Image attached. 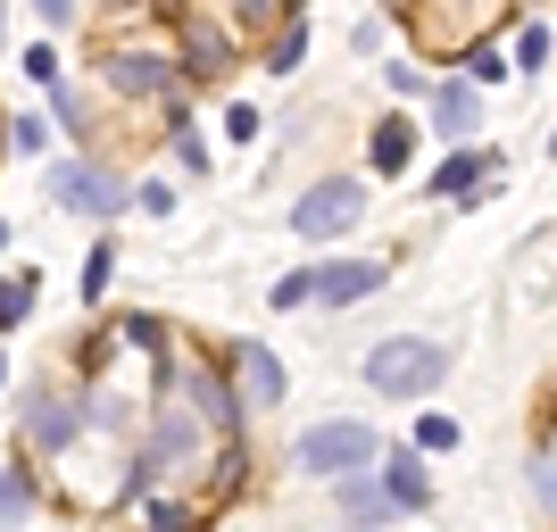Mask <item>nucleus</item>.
Returning a JSON list of instances; mask_svg holds the SVG:
<instances>
[{
  "label": "nucleus",
  "instance_id": "f257e3e1",
  "mask_svg": "<svg viewBox=\"0 0 557 532\" xmlns=\"http://www.w3.org/2000/svg\"><path fill=\"white\" fill-rule=\"evenodd\" d=\"M442 374H449V349L417 342V333H392V342L367 349V383H374V392H392V399H424Z\"/></svg>",
  "mask_w": 557,
  "mask_h": 532
},
{
  "label": "nucleus",
  "instance_id": "f03ea898",
  "mask_svg": "<svg viewBox=\"0 0 557 532\" xmlns=\"http://www.w3.org/2000/svg\"><path fill=\"white\" fill-rule=\"evenodd\" d=\"M50 200L75 209V216H116L125 209V184H116L109 166H92V159H59L50 166Z\"/></svg>",
  "mask_w": 557,
  "mask_h": 532
},
{
  "label": "nucleus",
  "instance_id": "7ed1b4c3",
  "mask_svg": "<svg viewBox=\"0 0 557 532\" xmlns=\"http://www.w3.org/2000/svg\"><path fill=\"white\" fill-rule=\"evenodd\" d=\"M300 466H308V474H349V466H374V433H367V424H349V417H333V424H317V433L300 441Z\"/></svg>",
  "mask_w": 557,
  "mask_h": 532
},
{
  "label": "nucleus",
  "instance_id": "20e7f679",
  "mask_svg": "<svg viewBox=\"0 0 557 532\" xmlns=\"http://www.w3.org/2000/svg\"><path fill=\"white\" fill-rule=\"evenodd\" d=\"M292 225H300L308 242H325V233H349V225H358V184H349V175H325V184H317L300 209H292Z\"/></svg>",
  "mask_w": 557,
  "mask_h": 532
},
{
  "label": "nucleus",
  "instance_id": "39448f33",
  "mask_svg": "<svg viewBox=\"0 0 557 532\" xmlns=\"http://www.w3.org/2000/svg\"><path fill=\"white\" fill-rule=\"evenodd\" d=\"M367 292H383V267H367V258H325V267H308V300H325V308H349V300H367Z\"/></svg>",
  "mask_w": 557,
  "mask_h": 532
},
{
  "label": "nucleus",
  "instance_id": "423d86ee",
  "mask_svg": "<svg viewBox=\"0 0 557 532\" xmlns=\"http://www.w3.org/2000/svg\"><path fill=\"white\" fill-rule=\"evenodd\" d=\"M75 433H84V408H75V399H59V392L34 399V417H25V441H34V449H67Z\"/></svg>",
  "mask_w": 557,
  "mask_h": 532
},
{
  "label": "nucleus",
  "instance_id": "0eeeda50",
  "mask_svg": "<svg viewBox=\"0 0 557 532\" xmlns=\"http://www.w3.org/2000/svg\"><path fill=\"white\" fill-rule=\"evenodd\" d=\"M233 367H242V392H250V408H275L283 399V358L267 342H242L233 349Z\"/></svg>",
  "mask_w": 557,
  "mask_h": 532
},
{
  "label": "nucleus",
  "instance_id": "6e6552de",
  "mask_svg": "<svg viewBox=\"0 0 557 532\" xmlns=\"http://www.w3.org/2000/svg\"><path fill=\"white\" fill-rule=\"evenodd\" d=\"M374 483H383V499H392L399 516H417L424 499H433V483H424V458H417V449H399V458L383 466V474H374Z\"/></svg>",
  "mask_w": 557,
  "mask_h": 532
},
{
  "label": "nucleus",
  "instance_id": "1a4fd4ad",
  "mask_svg": "<svg viewBox=\"0 0 557 532\" xmlns=\"http://www.w3.org/2000/svg\"><path fill=\"white\" fill-rule=\"evenodd\" d=\"M433 125H442L449 141H466L483 125V84H442V92H433Z\"/></svg>",
  "mask_w": 557,
  "mask_h": 532
},
{
  "label": "nucleus",
  "instance_id": "9d476101",
  "mask_svg": "<svg viewBox=\"0 0 557 532\" xmlns=\"http://www.w3.org/2000/svg\"><path fill=\"white\" fill-rule=\"evenodd\" d=\"M166 75H175V67H166V59H150V50H125V59H116V67H109V84H116V92H166Z\"/></svg>",
  "mask_w": 557,
  "mask_h": 532
},
{
  "label": "nucleus",
  "instance_id": "9b49d317",
  "mask_svg": "<svg viewBox=\"0 0 557 532\" xmlns=\"http://www.w3.org/2000/svg\"><path fill=\"white\" fill-rule=\"evenodd\" d=\"M191 399H200V417H209L216 433H233V424H242V399L225 392V374H209V367H191Z\"/></svg>",
  "mask_w": 557,
  "mask_h": 532
},
{
  "label": "nucleus",
  "instance_id": "f8f14e48",
  "mask_svg": "<svg viewBox=\"0 0 557 532\" xmlns=\"http://www.w3.org/2000/svg\"><path fill=\"white\" fill-rule=\"evenodd\" d=\"M333 483H342V516H358V524H383V516H392V499H383V483H367L358 466H349V474H333Z\"/></svg>",
  "mask_w": 557,
  "mask_h": 532
},
{
  "label": "nucleus",
  "instance_id": "ddd939ff",
  "mask_svg": "<svg viewBox=\"0 0 557 532\" xmlns=\"http://www.w3.org/2000/svg\"><path fill=\"white\" fill-rule=\"evenodd\" d=\"M408 159H417V134H408L399 116H383V125H374V166H383V175H408Z\"/></svg>",
  "mask_w": 557,
  "mask_h": 532
},
{
  "label": "nucleus",
  "instance_id": "4468645a",
  "mask_svg": "<svg viewBox=\"0 0 557 532\" xmlns=\"http://www.w3.org/2000/svg\"><path fill=\"white\" fill-rule=\"evenodd\" d=\"M474 184H483V159H474V150H458V159L433 175V191H442V200H458V191H474Z\"/></svg>",
  "mask_w": 557,
  "mask_h": 532
},
{
  "label": "nucleus",
  "instance_id": "2eb2a0df",
  "mask_svg": "<svg viewBox=\"0 0 557 532\" xmlns=\"http://www.w3.org/2000/svg\"><path fill=\"white\" fill-rule=\"evenodd\" d=\"M184 449H191V424H184V417H159V441H150V466L184 458Z\"/></svg>",
  "mask_w": 557,
  "mask_h": 532
},
{
  "label": "nucleus",
  "instance_id": "dca6fc26",
  "mask_svg": "<svg viewBox=\"0 0 557 532\" xmlns=\"http://www.w3.org/2000/svg\"><path fill=\"white\" fill-rule=\"evenodd\" d=\"M17 516H34V483H25V474H0V524H17Z\"/></svg>",
  "mask_w": 557,
  "mask_h": 532
},
{
  "label": "nucleus",
  "instance_id": "f3484780",
  "mask_svg": "<svg viewBox=\"0 0 557 532\" xmlns=\"http://www.w3.org/2000/svg\"><path fill=\"white\" fill-rule=\"evenodd\" d=\"M25 308H34V275H9L0 283V324H25Z\"/></svg>",
  "mask_w": 557,
  "mask_h": 532
},
{
  "label": "nucleus",
  "instance_id": "a211bd4d",
  "mask_svg": "<svg viewBox=\"0 0 557 532\" xmlns=\"http://www.w3.org/2000/svg\"><path fill=\"white\" fill-rule=\"evenodd\" d=\"M300 50H308V34H300V25H292V34H283L275 50H267V67H275V75H292V67H300Z\"/></svg>",
  "mask_w": 557,
  "mask_h": 532
},
{
  "label": "nucleus",
  "instance_id": "6ab92c4d",
  "mask_svg": "<svg viewBox=\"0 0 557 532\" xmlns=\"http://www.w3.org/2000/svg\"><path fill=\"white\" fill-rule=\"evenodd\" d=\"M499 75H508V59H499V50H474V59H466V84H499Z\"/></svg>",
  "mask_w": 557,
  "mask_h": 532
},
{
  "label": "nucleus",
  "instance_id": "aec40b11",
  "mask_svg": "<svg viewBox=\"0 0 557 532\" xmlns=\"http://www.w3.org/2000/svg\"><path fill=\"white\" fill-rule=\"evenodd\" d=\"M109 275H116V258H109V250H92V258H84V292H92V300L109 292Z\"/></svg>",
  "mask_w": 557,
  "mask_h": 532
},
{
  "label": "nucleus",
  "instance_id": "412c9836",
  "mask_svg": "<svg viewBox=\"0 0 557 532\" xmlns=\"http://www.w3.org/2000/svg\"><path fill=\"white\" fill-rule=\"evenodd\" d=\"M417 441H424V449H458V424H449V417H424Z\"/></svg>",
  "mask_w": 557,
  "mask_h": 532
},
{
  "label": "nucleus",
  "instance_id": "4be33fe9",
  "mask_svg": "<svg viewBox=\"0 0 557 532\" xmlns=\"http://www.w3.org/2000/svg\"><path fill=\"white\" fill-rule=\"evenodd\" d=\"M541 59H549V34H541V25H524V42H516V67H541Z\"/></svg>",
  "mask_w": 557,
  "mask_h": 532
},
{
  "label": "nucleus",
  "instance_id": "5701e85b",
  "mask_svg": "<svg viewBox=\"0 0 557 532\" xmlns=\"http://www.w3.org/2000/svg\"><path fill=\"white\" fill-rule=\"evenodd\" d=\"M175 159H184L191 175H200V166H209V141H200V134H191V125H184V134H175Z\"/></svg>",
  "mask_w": 557,
  "mask_h": 532
},
{
  "label": "nucleus",
  "instance_id": "b1692460",
  "mask_svg": "<svg viewBox=\"0 0 557 532\" xmlns=\"http://www.w3.org/2000/svg\"><path fill=\"white\" fill-rule=\"evenodd\" d=\"M225 134H233V141L258 134V109H250V100H233V109H225Z\"/></svg>",
  "mask_w": 557,
  "mask_h": 532
},
{
  "label": "nucleus",
  "instance_id": "393cba45",
  "mask_svg": "<svg viewBox=\"0 0 557 532\" xmlns=\"http://www.w3.org/2000/svg\"><path fill=\"white\" fill-rule=\"evenodd\" d=\"M134 209H141V216H166V209H175V191H166V184H141Z\"/></svg>",
  "mask_w": 557,
  "mask_h": 532
},
{
  "label": "nucleus",
  "instance_id": "a878e982",
  "mask_svg": "<svg viewBox=\"0 0 557 532\" xmlns=\"http://www.w3.org/2000/svg\"><path fill=\"white\" fill-rule=\"evenodd\" d=\"M533 474H541V499H549V508H557V458H541Z\"/></svg>",
  "mask_w": 557,
  "mask_h": 532
},
{
  "label": "nucleus",
  "instance_id": "bb28decb",
  "mask_svg": "<svg viewBox=\"0 0 557 532\" xmlns=\"http://www.w3.org/2000/svg\"><path fill=\"white\" fill-rule=\"evenodd\" d=\"M34 9H42V17L59 25V17H67V9H75V0H34Z\"/></svg>",
  "mask_w": 557,
  "mask_h": 532
},
{
  "label": "nucleus",
  "instance_id": "cd10ccee",
  "mask_svg": "<svg viewBox=\"0 0 557 532\" xmlns=\"http://www.w3.org/2000/svg\"><path fill=\"white\" fill-rule=\"evenodd\" d=\"M0 383H9V358H0Z\"/></svg>",
  "mask_w": 557,
  "mask_h": 532
}]
</instances>
